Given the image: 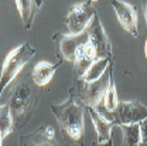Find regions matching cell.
<instances>
[{
    "label": "cell",
    "instance_id": "obj_10",
    "mask_svg": "<svg viewBox=\"0 0 147 146\" xmlns=\"http://www.w3.org/2000/svg\"><path fill=\"white\" fill-rule=\"evenodd\" d=\"M20 146H59L54 139V128L53 126H42L37 132L21 136Z\"/></svg>",
    "mask_w": 147,
    "mask_h": 146
},
{
    "label": "cell",
    "instance_id": "obj_17",
    "mask_svg": "<svg viewBox=\"0 0 147 146\" xmlns=\"http://www.w3.org/2000/svg\"><path fill=\"white\" fill-rule=\"evenodd\" d=\"M103 105L110 112H113V111L117 108V105H119V98H117V92H116V85H115L113 74H110L109 85H108V90H106L105 95H103Z\"/></svg>",
    "mask_w": 147,
    "mask_h": 146
},
{
    "label": "cell",
    "instance_id": "obj_9",
    "mask_svg": "<svg viewBox=\"0 0 147 146\" xmlns=\"http://www.w3.org/2000/svg\"><path fill=\"white\" fill-rule=\"evenodd\" d=\"M110 4L113 6V9L116 12V16H117V20L122 24V27L133 37L139 36V31H137V13H136L134 6L129 4L126 1H122V0H113V1H110Z\"/></svg>",
    "mask_w": 147,
    "mask_h": 146
},
{
    "label": "cell",
    "instance_id": "obj_20",
    "mask_svg": "<svg viewBox=\"0 0 147 146\" xmlns=\"http://www.w3.org/2000/svg\"><path fill=\"white\" fill-rule=\"evenodd\" d=\"M93 146H113V143H112V139H110V141L105 142V143H95Z\"/></svg>",
    "mask_w": 147,
    "mask_h": 146
},
{
    "label": "cell",
    "instance_id": "obj_2",
    "mask_svg": "<svg viewBox=\"0 0 147 146\" xmlns=\"http://www.w3.org/2000/svg\"><path fill=\"white\" fill-rule=\"evenodd\" d=\"M36 84L30 82L28 77H23L14 85L10 99H9V109L11 113V119L14 128H23L31 119L37 104L40 101V95L36 91Z\"/></svg>",
    "mask_w": 147,
    "mask_h": 146
},
{
    "label": "cell",
    "instance_id": "obj_12",
    "mask_svg": "<svg viewBox=\"0 0 147 146\" xmlns=\"http://www.w3.org/2000/svg\"><path fill=\"white\" fill-rule=\"evenodd\" d=\"M61 64H62V61H58L57 64H51L48 61H40L38 64H36V67L33 68V73H31L33 82L37 87L47 85L51 81V78L54 77V73Z\"/></svg>",
    "mask_w": 147,
    "mask_h": 146
},
{
    "label": "cell",
    "instance_id": "obj_7",
    "mask_svg": "<svg viewBox=\"0 0 147 146\" xmlns=\"http://www.w3.org/2000/svg\"><path fill=\"white\" fill-rule=\"evenodd\" d=\"M85 31L88 34V41L91 43L93 50H95L96 60L110 57V41L103 26H102V21L98 16V13L93 16L92 21L89 23V26L86 27Z\"/></svg>",
    "mask_w": 147,
    "mask_h": 146
},
{
    "label": "cell",
    "instance_id": "obj_14",
    "mask_svg": "<svg viewBox=\"0 0 147 146\" xmlns=\"http://www.w3.org/2000/svg\"><path fill=\"white\" fill-rule=\"evenodd\" d=\"M14 4H16L17 10L20 12L24 29L30 30L31 26H33V21L36 18L37 12L40 10V7L42 4V1H37V0H17Z\"/></svg>",
    "mask_w": 147,
    "mask_h": 146
},
{
    "label": "cell",
    "instance_id": "obj_15",
    "mask_svg": "<svg viewBox=\"0 0 147 146\" xmlns=\"http://www.w3.org/2000/svg\"><path fill=\"white\" fill-rule=\"evenodd\" d=\"M110 62H112V57H106V58H100V60L93 61V64L88 68V71L82 75L81 81H84V82H93V81L99 79L103 75V73L106 71V68L109 67Z\"/></svg>",
    "mask_w": 147,
    "mask_h": 146
},
{
    "label": "cell",
    "instance_id": "obj_18",
    "mask_svg": "<svg viewBox=\"0 0 147 146\" xmlns=\"http://www.w3.org/2000/svg\"><path fill=\"white\" fill-rule=\"evenodd\" d=\"M14 129V124L11 119V113L7 105H0V135L1 138L10 135Z\"/></svg>",
    "mask_w": 147,
    "mask_h": 146
},
{
    "label": "cell",
    "instance_id": "obj_3",
    "mask_svg": "<svg viewBox=\"0 0 147 146\" xmlns=\"http://www.w3.org/2000/svg\"><path fill=\"white\" fill-rule=\"evenodd\" d=\"M34 55H36V50L28 43L20 44L18 47L13 48L7 54L1 67V74H0V95Z\"/></svg>",
    "mask_w": 147,
    "mask_h": 146
},
{
    "label": "cell",
    "instance_id": "obj_8",
    "mask_svg": "<svg viewBox=\"0 0 147 146\" xmlns=\"http://www.w3.org/2000/svg\"><path fill=\"white\" fill-rule=\"evenodd\" d=\"M57 47H58V53L59 55H62V58L71 61V62H75V57H76V53L78 50L88 43V34L86 31L81 33V34H76V36H72V34H57Z\"/></svg>",
    "mask_w": 147,
    "mask_h": 146
},
{
    "label": "cell",
    "instance_id": "obj_13",
    "mask_svg": "<svg viewBox=\"0 0 147 146\" xmlns=\"http://www.w3.org/2000/svg\"><path fill=\"white\" fill-rule=\"evenodd\" d=\"M88 112H89V115H91V118H92V122L95 125L96 138H98L96 143H105V142L110 141L112 139V129H113L115 125L112 122H109V121H106L103 116H100L91 107H88Z\"/></svg>",
    "mask_w": 147,
    "mask_h": 146
},
{
    "label": "cell",
    "instance_id": "obj_19",
    "mask_svg": "<svg viewBox=\"0 0 147 146\" xmlns=\"http://www.w3.org/2000/svg\"><path fill=\"white\" fill-rule=\"evenodd\" d=\"M140 128V145L139 146H147V118L139 124Z\"/></svg>",
    "mask_w": 147,
    "mask_h": 146
},
{
    "label": "cell",
    "instance_id": "obj_4",
    "mask_svg": "<svg viewBox=\"0 0 147 146\" xmlns=\"http://www.w3.org/2000/svg\"><path fill=\"white\" fill-rule=\"evenodd\" d=\"M147 118V107L140 101H120L117 108L110 112V122L113 125L140 124Z\"/></svg>",
    "mask_w": 147,
    "mask_h": 146
},
{
    "label": "cell",
    "instance_id": "obj_16",
    "mask_svg": "<svg viewBox=\"0 0 147 146\" xmlns=\"http://www.w3.org/2000/svg\"><path fill=\"white\" fill-rule=\"evenodd\" d=\"M123 133L122 146H139L140 145V128L139 124L131 125H119Z\"/></svg>",
    "mask_w": 147,
    "mask_h": 146
},
{
    "label": "cell",
    "instance_id": "obj_23",
    "mask_svg": "<svg viewBox=\"0 0 147 146\" xmlns=\"http://www.w3.org/2000/svg\"><path fill=\"white\" fill-rule=\"evenodd\" d=\"M1 139H3V138H1V135H0V146H1Z\"/></svg>",
    "mask_w": 147,
    "mask_h": 146
},
{
    "label": "cell",
    "instance_id": "obj_22",
    "mask_svg": "<svg viewBox=\"0 0 147 146\" xmlns=\"http://www.w3.org/2000/svg\"><path fill=\"white\" fill-rule=\"evenodd\" d=\"M144 55H146V58H147V40H146V43H144Z\"/></svg>",
    "mask_w": 147,
    "mask_h": 146
},
{
    "label": "cell",
    "instance_id": "obj_21",
    "mask_svg": "<svg viewBox=\"0 0 147 146\" xmlns=\"http://www.w3.org/2000/svg\"><path fill=\"white\" fill-rule=\"evenodd\" d=\"M144 18H146V23H147V1H146V6H144Z\"/></svg>",
    "mask_w": 147,
    "mask_h": 146
},
{
    "label": "cell",
    "instance_id": "obj_5",
    "mask_svg": "<svg viewBox=\"0 0 147 146\" xmlns=\"http://www.w3.org/2000/svg\"><path fill=\"white\" fill-rule=\"evenodd\" d=\"M95 14H96V9L93 7V1L76 3L65 18V24L69 30V34L76 36L84 33Z\"/></svg>",
    "mask_w": 147,
    "mask_h": 146
},
{
    "label": "cell",
    "instance_id": "obj_6",
    "mask_svg": "<svg viewBox=\"0 0 147 146\" xmlns=\"http://www.w3.org/2000/svg\"><path fill=\"white\" fill-rule=\"evenodd\" d=\"M110 74H112V62L108 67V71H105L99 79H96L93 82L81 81L79 82V98H81V101L85 102L88 107L95 108L99 104V101L103 98L105 92L108 90Z\"/></svg>",
    "mask_w": 147,
    "mask_h": 146
},
{
    "label": "cell",
    "instance_id": "obj_11",
    "mask_svg": "<svg viewBox=\"0 0 147 146\" xmlns=\"http://www.w3.org/2000/svg\"><path fill=\"white\" fill-rule=\"evenodd\" d=\"M93 61H96V54L95 50L92 47V44L88 41L86 44H84L75 57V62H74V68H75V75L76 78H82V75L88 71V68L93 64Z\"/></svg>",
    "mask_w": 147,
    "mask_h": 146
},
{
    "label": "cell",
    "instance_id": "obj_1",
    "mask_svg": "<svg viewBox=\"0 0 147 146\" xmlns=\"http://www.w3.org/2000/svg\"><path fill=\"white\" fill-rule=\"evenodd\" d=\"M51 111L57 118L59 129L67 142L82 145L84 139V107L81 101L71 95L61 104H53Z\"/></svg>",
    "mask_w": 147,
    "mask_h": 146
}]
</instances>
